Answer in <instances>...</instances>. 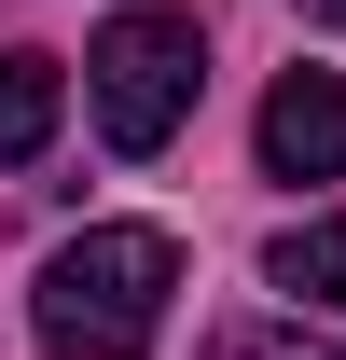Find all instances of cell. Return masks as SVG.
Returning a JSON list of instances; mask_svg holds the SVG:
<instances>
[{
  "label": "cell",
  "mask_w": 346,
  "mask_h": 360,
  "mask_svg": "<svg viewBox=\"0 0 346 360\" xmlns=\"http://www.w3.org/2000/svg\"><path fill=\"white\" fill-rule=\"evenodd\" d=\"M208 360H346V347H319L305 319H236V333H208Z\"/></svg>",
  "instance_id": "obj_6"
},
{
  "label": "cell",
  "mask_w": 346,
  "mask_h": 360,
  "mask_svg": "<svg viewBox=\"0 0 346 360\" xmlns=\"http://www.w3.org/2000/svg\"><path fill=\"white\" fill-rule=\"evenodd\" d=\"M194 84H208V42L194 14H111L84 56V97H97V139L111 153H167L194 125Z\"/></svg>",
  "instance_id": "obj_2"
},
{
  "label": "cell",
  "mask_w": 346,
  "mask_h": 360,
  "mask_svg": "<svg viewBox=\"0 0 346 360\" xmlns=\"http://www.w3.org/2000/svg\"><path fill=\"white\" fill-rule=\"evenodd\" d=\"M56 111H70V70L56 56H0V167H28L56 139Z\"/></svg>",
  "instance_id": "obj_4"
},
{
  "label": "cell",
  "mask_w": 346,
  "mask_h": 360,
  "mask_svg": "<svg viewBox=\"0 0 346 360\" xmlns=\"http://www.w3.org/2000/svg\"><path fill=\"white\" fill-rule=\"evenodd\" d=\"M167 291H180V236L167 222H84L42 264V291H28V333L56 360H139L167 333Z\"/></svg>",
  "instance_id": "obj_1"
},
{
  "label": "cell",
  "mask_w": 346,
  "mask_h": 360,
  "mask_svg": "<svg viewBox=\"0 0 346 360\" xmlns=\"http://www.w3.org/2000/svg\"><path fill=\"white\" fill-rule=\"evenodd\" d=\"M305 14H319V28H346V0H305Z\"/></svg>",
  "instance_id": "obj_7"
},
{
  "label": "cell",
  "mask_w": 346,
  "mask_h": 360,
  "mask_svg": "<svg viewBox=\"0 0 346 360\" xmlns=\"http://www.w3.org/2000/svg\"><path fill=\"white\" fill-rule=\"evenodd\" d=\"M263 180H346V70L263 84Z\"/></svg>",
  "instance_id": "obj_3"
},
{
  "label": "cell",
  "mask_w": 346,
  "mask_h": 360,
  "mask_svg": "<svg viewBox=\"0 0 346 360\" xmlns=\"http://www.w3.org/2000/svg\"><path fill=\"white\" fill-rule=\"evenodd\" d=\"M263 277H277V291H305V305H346V208L291 222L277 250H263Z\"/></svg>",
  "instance_id": "obj_5"
}]
</instances>
